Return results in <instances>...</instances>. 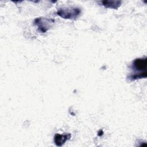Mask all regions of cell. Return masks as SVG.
I'll list each match as a JSON object with an SVG mask.
<instances>
[{
    "label": "cell",
    "instance_id": "1",
    "mask_svg": "<svg viewBox=\"0 0 147 147\" xmlns=\"http://www.w3.org/2000/svg\"><path fill=\"white\" fill-rule=\"evenodd\" d=\"M146 58L136 59L132 65V74L129 76V79L134 80L138 79L145 78L146 77Z\"/></svg>",
    "mask_w": 147,
    "mask_h": 147
},
{
    "label": "cell",
    "instance_id": "2",
    "mask_svg": "<svg viewBox=\"0 0 147 147\" xmlns=\"http://www.w3.org/2000/svg\"><path fill=\"white\" fill-rule=\"evenodd\" d=\"M68 135H60V134H56L55 137V142L57 146H61L68 139Z\"/></svg>",
    "mask_w": 147,
    "mask_h": 147
}]
</instances>
